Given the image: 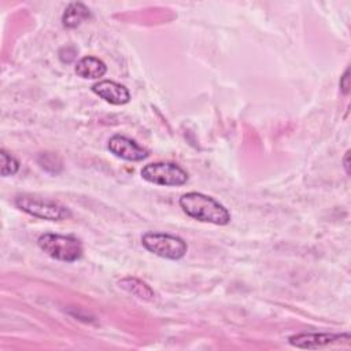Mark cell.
<instances>
[{
  "label": "cell",
  "mask_w": 351,
  "mask_h": 351,
  "mask_svg": "<svg viewBox=\"0 0 351 351\" xmlns=\"http://www.w3.org/2000/svg\"><path fill=\"white\" fill-rule=\"evenodd\" d=\"M92 92L96 93L103 100H106L107 103L115 104V106L126 104L130 100V93L128 88L110 80H104L93 84Z\"/></svg>",
  "instance_id": "ba28073f"
},
{
  "label": "cell",
  "mask_w": 351,
  "mask_h": 351,
  "mask_svg": "<svg viewBox=\"0 0 351 351\" xmlns=\"http://www.w3.org/2000/svg\"><path fill=\"white\" fill-rule=\"evenodd\" d=\"M119 287L141 300H154V298H155L154 289L147 282H144L136 277L128 276V277L119 280Z\"/></svg>",
  "instance_id": "8fae6325"
},
{
  "label": "cell",
  "mask_w": 351,
  "mask_h": 351,
  "mask_svg": "<svg viewBox=\"0 0 351 351\" xmlns=\"http://www.w3.org/2000/svg\"><path fill=\"white\" fill-rule=\"evenodd\" d=\"M340 340H350L348 333H298L288 337L291 346L298 348L317 350Z\"/></svg>",
  "instance_id": "8992f818"
},
{
  "label": "cell",
  "mask_w": 351,
  "mask_h": 351,
  "mask_svg": "<svg viewBox=\"0 0 351 351\" xmlns=\"http://www.w3.org/2000/svg\"><path fill=\"white\" fill-rule=\"evenodd\" d=\"M141 243L149 252L170 261L184 258L188 251V245L181 237L169 233L147 232L143 234Z\"/></svg>",
  "instance_id": "277c9868"
},
{
  "label": "cell",
  "mask_w": 351,
  "mask_h": 351,
  "mask_svg": "<svg viewBox=\"0 0 351 351\" xmlns=\"http://www.w3.org/2000/svg\"><path fill=\"white\" fill-rule=\"evenodd\" d=\"M140 174L145 181L163 186H180L188 181V173L182 167L167 162L145 165Z\"/></svg>",
  "instance_id": "5b68a950"
},
{
  "label": "cell",
  "mask_w": 351,
  "mask_h": 351,
  "mask_svg": "<svg viewBox=\"0 0 351 351\" xmlns=\"http://www.w3.org/2000/svg\"><path fill=\"white\" fill-rule=\"evenodd\" d=\"M108 149L117 158L129 162H138L148 156L147 149L140 147L134 140L121 134H115L108 140Z\"/></svg>",
  "instance_id": "52a82bcc"
},
{
  "label": "cell",
  "mask_w": 351,
  "mask_h": 351,
  "mask_svg": "<svg viewBox=\"0 0 351 351\" xmlns=\"http://www.w3.org/2000/svg\"><path fill=\"white\" fill-rule=\"evenodd\" d=\"M340 90L343 92V95L350 93V67H347L344 74L340 77Z\"/></svg>",
  "instance_id": "5bb4252c"
},
{
  "label": "cell",
  "mask_w": 351,
  "mask_h": 351,
  "mask_svg": "<svg viewBox=\"0 0 351 351\" xmlns=\"http://www.w3.org/2000/svg\"><path fill=\"white\" fill-rule=\"evenodd\" d=\"M180 207L193 219L214 225H228L230 213L214 197L200 192H188L180 197Z\"/></svg>",
  "instance_id": "6da1fadb"
},
{
  "label": "cell",
  "mask_w": 351,
  "mask_h": 351,
  "mask_svg": "<svg viewBox=\"0 0 351 351\" xmlns=\"http://www.w3.org/2000/svg\"><path fill=\"white\" fill-rule=\"evenodd\" d=\"M343 167L346 170V174L350 176V151H347L343 156Z\"/></svg>",
  "instance_id": "9a60e30c"
},
{
  "label": "cell",
  "mask_w": 351,
  "mask_h": 351,
  "mask_svg": "<svg viewBox=\"0 0 351 351\" xmlns=\"http://www.w3.org/2000/svg\"><path fill=\"white\" fill-rule=\"evenodd\" d=\"M75 55H77V51L73 48V47H63L60 51H59V59L63 62V63H70L75 59Z\"/></svg>",
  "instance_id": "4fadbf2b"
},
{
  "label": "cell",
  "mask_w": 351,
  "mask_h": 351,
  "mask_svg": "<svg viewBox=\"0 0 351 351\" xmlns=\"http://www.w3.org/2000/svg\"><path fill=\"white\" fill-rule=\"evenodd\" d=\"M0 159H1L0 171H1L3 177L14 176L19 170V162L7 151H4V149L0 151Z\"/></svg>",
  "instance_id": "7c38bea8"
},
{
  "label": "cell",
  "mask_w": 351,
  "mask_h": 351,
  "mask_svg": "<svg viewBox=\"0 0 351 351\" xmlns=\"http://www.w3.org/2000/svg\"><path fill=\"white\" fill-rule=\"evenodd\" d=\"M14 203L23 213L47 221H63L71 217V213L66 206L38 196L21 195L15 197Z\"/></svg>",
  "instance_id": "3957f363"
},
{
  "label": "cell",
  "mask_w": 351,
  "mask_h": 351,
  "mask_svg": "<svg viewBox=\"0 0 351 351\" xmlns=\"http://www.w3.org/2000/svg\"><path fill=\"white\" fill-rule=\"evenodd\" d=\"M107 73L106 63L95 56H84L75 64V74L85 80H96Z\"/></svg>",
  "instance_id": "9c48e42d"
},
{
  "label": "cell",
  "mask_w": 351,
  "mask_h": 351,
  "mask_svg": "<svg viewBox=\"0 0 351 351\" xmlns=\"http://www.w3.org/2000/svg\"><path fill=\"white\" fill-rule=\"evenodd\" d=\"M37 244L48 256L62 262L78 261L84 252L81 240L70 234L44 233L38 237Z\"/></svg>",
  "instance_id": "7a4b0ae2"
},
{
  "label": "cell",
  "mask_w": 351,
  "mask_h": 351,
  "mask_svg": "<svg viewBox=\"0 0 351 351\" xmlns=\"http://www.w3.org/2000/svg\"><path fill=\"white\" fill-rule=\"evenodd\" d=\"M89 18L90 11L84 3H70L62 15V23L67 29H74Z\"/></svg>",
  "instance_id": "30bf717a"
}]
</instances>
